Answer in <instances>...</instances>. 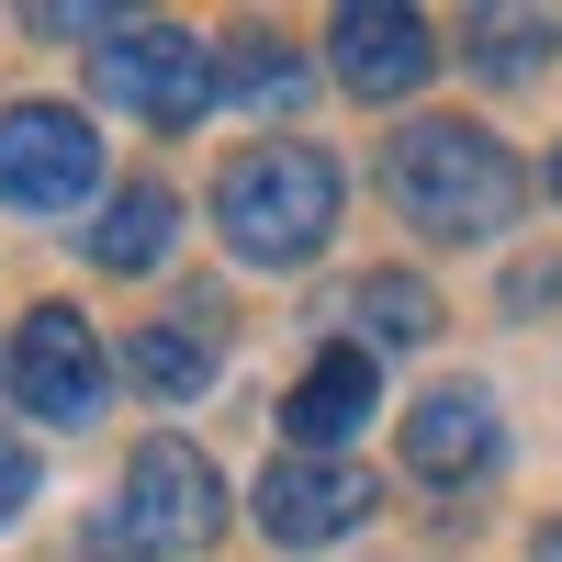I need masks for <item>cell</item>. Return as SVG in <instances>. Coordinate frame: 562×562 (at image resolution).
<instances>
[{
    "label": "cell",
    "instance_id": "9a60e30c",
    "mask_svg": "<svg viewBox=\"0 0 562 562\" xmlns=\"http://www.w3.org/2000/svg\"><path fill=\"white\" fill-rule=\"evenodd\" d=\"M473 34H484L473 57H484V68H506V79H518V68L540 57V34H551V23H529V12H495V23H473Z\"/></svg>",
    "mask_w": 562,
    "mask_h": 562
},
{
    "label": "cell",
    "instance_id": "3957f363",
    "mask_svg": "<svg viewBox=\"0 0 562 562\" xmlns=\"http://www.w3.org/2000/svg\"><path fill=\"white\" fill-rule=\"evenodd\" d=\"M214 57L203 34L180 23H113L102 45H90V90H102V113H135V124H192L214 102Z\"/></svg>",
    "mask_w": 562,
    "mask_h": 562
},
{
    "label": "cell",
    "instance_id": "4fadbf2b",
    "mask_svg": "<svg viewBox=\"0 0 562 562\" xmlns=\"http://www.w3.org/2000/svg\"><path fill=\"white\" fill-rule=\"evenodd\" d=\"M214 90H237L248 113H293V102H304V57H293V45H270V34H237Z\"/></svg>",
    "mask_w": 562,
    "mask_h": 562
},
{
    "label": "cell",
    "instance_id": "9c48e42d",
    "mask_svg": "<svg viewBox=\"0 0 562 562\" xmlns=\"http://www.w3.org/2000/svg\"><path fill=\"white\" fill-rule=\"evenodd\" d=\"M405 461H416L428 484L484 473V461H495V394H484V383H439V394H416V405H405Z\"/></svg>",
    "mask_w": 562,
    "mask_h": 562
},
{
    "label": "cell",
    "instance_id": "6da1fadb",
    "mask_svg": "<svg viewBox=\"0 0 562 562\" xmlns=\"http://www.w3.org/2000/svg\"><path fill=\"white\" fill-rule=\"evenodd\" d=\"M383 180H394V203L428 225V237H506L518 203H529V169L506 158L484 124H405Z\"/></svg>",
    "mask_w": 562,
    "mask_h": 562
},
{
    "label": "cell",
    "instance_id": "8992f818",
    "mask_svg": "<svg viewBox=\"0 0 562 562\" xmlns=\"http://www.w3.org/2000/svg\"><path fill=\"white\" fill-rule=\"evenodd\" d=\"M12 405H34L45 428H90L102 416V338L68 304H34L12 326Z\"/></svg>",
    "mask_w": 562,
    "mask_h": 562
},
{
    "label": "cell",
    "instance_id": "e0dca14e",
    "mask_svg": "<svg viewBox=\"0 0 562 562\" xmlns=\"http://www.w3.org/2000/svg\"><path fill=\"white\" fill-rule=\"evenodd\" d=\"M540 562H562V529H540Z\"/></svg>",
    "mask_w": 562,
    "mask_h": 562
},
{
    "label": "cell",
    "instance_id": "7a4b0ae2",
    "mask_svg": "<svg viewBox=\"0 0 562 562\" xmlns=\"http://www.w3.org/2000/svg\"><path fill=\"white\" fill-rule=\"evenodd\" d=\"M214 225H225V248H237L248 270H304L326 248V225H338V158H315V147H248V158H225Z\"/></svg>",
    "mask_w": 562,
    "mask_h": 562
},
{
    "label": "cell",
    "instance_id": "52a82bcc",
    "mask_svg": "<svg viewBox=\"0 0 562 562\" xmlns=\"http://www.w3.org/2000/svg\"><path fill=\"white\" fill-rule=\"evenodd\" d=\"M371 518V473H349V461H315V450H281L259 473V529L281 551H315V540H349Z\"/></svg>",
    "mask_w": 562,
    "mask_h": 562
},
{
    "label": "cell",
    "instance_id": "2e32d148",
    "mask_svg": "<svg viewBox=\"0 0 562 562\" xmlns=\"http://www.w3.org/2000/svg\"><path fill=\"white\" fill-rule=\"evenodd\" d=\"M34 484H45V473H34V450H23V439H0V518H23Z\"/></svg>",
    "mask_w": 562,
    "mask_h": 562
},
{
    "label": "cell",
    "instance_id": "ba28073f",
    "mask_svg": "<svg viewBox=\"0 0 562 562\" xmlns=\"http://www.w3.org/2000/svg\"><path fill=\"white\" fill-rule=\"evenodd\" d=\"M326 45H338V79L360 90V102H405V90L439 68L428 23H416V12H394V0H349V12L326 23Z\"/></svg>",
    "mask_w": 562,
    "mask_h": 562
},
{
    "label": "cell",
    "instance_id": "5b68a950",
    "mask_svg": "<svg viewBox=\"0 0 562 562\" xmlns=\"http://www.w3.org/2000/svg\"><path fill=\"white\" fill-rule=\"evenodd\" d=\"M102 192V135L68 102H12L0 113V203L12 214H68Z\"/></svg>",
    "mask_w": 562,
    "mask_h": 562
},
{
    "label": "cell",
    "instance_id": "7c38bea8",
    "mask_svg": "<svg viewBox=\"0 0 562 562\" xmlns=\"http://www.w3.org/2000/svg\"><path fill=\"white\" fill-rule=\"evenodd\" d=\"M349 315H360L371 349H416V338L439 326V293H428V281H405V270H371L360 293H349Z\"/></svg>",
    "mask_w": 562,
    "mask_h": 562
},
{
    "label": "cell",
    "instance_id": "ac0fdd59",
    "mask_svg": "<svg viewBox=\"0 0 562 562\" xmlns=\"http://www.w3.org/2000/svg\"><path fill=\"white\" fill-rule=\"evenodd\" d=\"M551 192H562V158H551Z\"/></svg>",
    "mask_w": 562,
    "mask_h": 562
},
{
    "label": "cell",
    "instance_id": "277c9868",
    "mask_svg": "<svg viewBox=\"0 0 562 562\" xmlns=\"http://www.w3.org/2000/svg\"><path fill=\"white\" fill-rule=\"evenodd\" d=\"M225 518V484L192 439H147L124 461V506H113V540L124 551H203Z\"/></svg>",
    "mask_w": 562,
    "mask_h": 562
},
{
    "label": "cell",
    "instance_id": "5bb4252c",
    "mask_svg": "<svg viewBox=\"0 0 562 562\" xmlns=\"http://www.w3.org/2000/svg\"><path fill=\"white\" fill-rule=\"evenodd\" d=\"M124 371H135L147 394H203V383H214V349L180 338V326H147V338L124 349Z\"/></svg>",
    "mask_w": 562,
    "mask_h": 562
},
{
    "label": "cell",
    "instance_id": "30bf717a",
    "mask_svg": "<svg viewBox=\"0 0 562 562\" xmlns=\"http://www.w3.org/2000/svg\"><path fill=\"white\" fill-rule=\"evenodd\" d=\"M360 416H371V349H326V360L304 371V383L281 394V439L326 461V450H338V439L360 428Z\"/></svg>",
    "mask_w": 562,
    "mask_h": 562
},
{
    "label": "cell",
    "instance_id": "8fae6325",
    "mask_svg": "<svg viewBox=\"0 0 562 562\" xmlns=\"http://www.w3.org/2000/svg\"><path fill=\"white\" fill-rule=\"evenodd\" d=\"M169 225H180V203L158 192V180H124V192L102 203V225H90V259H102V270H158Z\"/></svg>",
    "mask_w": 562,
    "mask_h": 562
}]
</instances>
